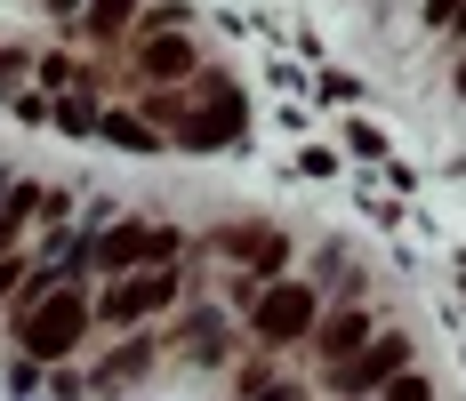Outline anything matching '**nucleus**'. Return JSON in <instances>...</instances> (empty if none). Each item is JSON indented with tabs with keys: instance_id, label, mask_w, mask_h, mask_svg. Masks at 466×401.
I'll use <instances>...</instances> for the list:
<instances>
[{
	"instance_id": "nucleus-1",
	"label": "nucleus",
	"mask_w": 466,
	"mask_h": 401,
	"mask_svg": "<svg viewBox=\"0 0 466 401\" xmlns=\"http://www.w3.org/2000/svg\"><path fill=\"white\" fill-rule=\"evenodd\" d=\"M81 329H89V297H73V289L25 306V321H16V337H25V354H33V361H65L73 346H81Z\"/></svg>"
},
{
	"instance_id": "nucleus-2",
	"label": "nucleus",
	"mask_w": 466,
	"mask_h": 401,
	"mask_svg": "<svg viewBox=\"0 0 466 401\" xmlns=\"http://www.w3.org/2000/svg\"><path fill=\"white\" fill-rule=\"evenodd\" d=\"M314 313H322V289H306V281H266L258 306H249V321H258L266 346H298V337L314 329Z\"/></svg>"
},
{
	"instance_id": "nucleus-3",
	"label": "nucleus",
	"mask_w": 466,
	"mask_h": 401,
	"mask_svg": "<svg viewBox=\"0 0 466 401\" xmlns=\"http://www.w3.org/2000/svg\"><path fill=\"white\" fill-rule=\"evenodd\" d=\"M394 377H410V337H402V329H378V337L346 361L329 386H338V394H386Z\"/></svg>"
},
{
	"instance_id": "nucleus-4",
	"label": "nucleus",
	"mask_w": 466,
	"mask_h": 401,
	"mask_svg": "<svg viewBox=\"0 0 466 401\" xmlns=\"http://www.w3.org/2000/svg\"><path fill=\"white\" fill-rule=\"evenodd\" d=\"M169 249H177V233H169V225H113V233L96 241V266H113V273L145 266V273H153Z\"/></svg>"
},
{
	"instance_id": "nucleus-5",
	"label": "nucleus",
	"mask_w": 466,
	"mask_h": 401,
	"mask_svg": "<svg viewBox=\"0 0 466 401\" xmlns=\"http://www.w3.org/2000/svg\"><path fill=\"white\" fill-rule=\"evenodd\" d=\"M169 297H177V273H169V266H153V273H121V281L105 289V313H113V321H145V313H161Z\"/></svg>"
},
{
	"instance_id": "nucleus-6",
	"label": "nucleus",
	"mask_w": 466,
	"mask_h": 401,
	"mask_svg": "<svg viewBox=\"0 0 466 401\" xmlns=\"http://www.w3.org/2000/svg\"><path fill=\"white\" fill-rule=\"evenodd\" d=\"M370 337H378V329H370V313H338V321H322V329H314V346H322V361H338V369H346V361L362 354Z\"/></svg>"
},
{
	"instance_id": "nucleus-7",
	"label": "nucleus",
	"mask_w": 466,
	"mask_h": 401,
	"mask_svg": "<svg viewBox=\"0 0 466 401\" xmlns=\"http://www.w3.org/2000/svg\"><path fill=\"white\" fill-rule=\"evenodd\" d=\"M137 73H153V81H177V73H193V41H186V33H153V41L137 48Z\"/></svg>"
},
{
	"instance_id": "nucleus-8",
	"label": "nucleus",
	"mask_w": 466,
	"mask_h": 401,
	"mask_svg": "<svg viewBox=\"0 0 466 401\" xmlns=\"http://www.w3.org/2000/svg\"><path fill=\"white\" fill-rule=\"evenodd\" d=\"M226 249L241 257V266H258V273H281V257H289V241H281V233H258V225L226 233Z\"/></svg>"
},
{
	"instance_id": "nucleus-9",
	"label": "nucleus",
	"mask_w": 466,
	"mask_h": 401,
	"mask_svg": "<svg viewBox=\"0 0 466 401\" xmlns=\"http://www.w3.org/2000/svg\"><path fill=\"white\" fill-rule=\"evenodd\" d=\"M129 16H137V0H89L81 33H89V41H121V33H129Z\"/></svg>"
},
{
	"instance_id": "nucleus-10",
	"label": "nucleus",
	"mask_w": 466,
	"mask_h": 401,
	"mask_svg": "<svg viewBox=\"0 0 466 401\" xmlns=\"http://www.w3.org/2000/svg\"><path fill=\"white\" fill-rule=\"evenodd\" d=\"M105 136H113V145H129V153H153V145H161V136L145 129V121H129V113H113V121H105Z\"/></svg>"
},
{
	"instance_id": "nucleus-11",
	"label": "nucleus",
	"mask_w": 466,
	"mask_h": 401,
	"mask_svg": "<svg viewBox=\"0 0 466 401\" xmlns=\"http://www.w3.org/2000/svg\"><path fill=\"white\" fill-rule=\"evenodd\" d=\"M33 217V193H16V201H8V209H0V257H8V241H16V225Z\"/></svg>"
},
{
	"instance_id": "nucleus-12",
	"label": "nucleus",
	"mask_w": 466,
	"mask_h": 401,
	"mask_svg": "<svg viewBox=\"0 0 466 401\" xmlns=\"http://www.w3.org/2000/svg\"><path fill=\"white\" fill-rule=\"evenodd\" d=\"M56 121H65V129H96V105H89V96H65Z\"/></svg>"
},
{
	"instance_id": "nucleus-13",
	"label": "nucleus",
	"mask_w": 466,
	"mask_h": 401,
	"mask_svg": "<svg viewBox=\"0 0 466 401\" xmlns=\"http://www.w3.org/2000/svg\"><path fill=\"white\" fill-rule=\"evenodd\" d=\"M378 401H434V386H426V377H394Z\"/></svg>"
},
{
	"instance_id": "nucleus-14",
	"label": "nucleus",
	"mask_w": 466,
	"mask_h": 401,
	"mask_svg": "<svg viewBox=\"0 0 466 401\" xmlns=\"http://www.w3.org/2000/svg\"><path fill=\"white\" fill-rule=\"evenodd\" d=\"M426 16H434V25H451V16H459V0H426Z\"/></svg>"
},
{
	"instance_id": "nucleus-15",
	"label": "nucleus",
	"mask_w": 466,
	"mask_h": 401,
	"mask_svg": "<svg viewBox=\"0 0 466 401\" xmlns=\"http://www.w3.org/2000/svg\"><path fill=\"white\" fill-rule=\"evenodd\" d=\"M258 401H306V394H298V386H266Z\"/></svg>"
},
{
	"instance_id": "nucleus-16",
	"label": "nucleus",
	"mask_w": 466,
	"mask_h": 401,
	"mask_svg": "<svg viewBox=\"0 0 466 401\" xmlns=\"http://www.w3.org/2000/svg\"><path fill=\"white\" fill-rule=\"evenodd\" d=\"M8 289H16V257H8V266H0V297H8Z\"/></svg>"
},
{
	"instance_id": "nucleus-17",
	"label": "nucleus",
	"mask_w": 466,
	"mask_h": 401,
	"mask_svg": "<svg viewBox=\"0 0 466 401\" xmlns=\"http://www.w3.org/2000/svg\"><path fill=\"white\" fill-rule=\"evenodd\" d=\"M451 33H459V41H466V0H459V16H451Z\"/></svg>"
},
{
	"instance_id": "nucleus-18",
	"label": "nucleus",
	"mask_w": 466,
	"mask_h": 401,
	"mask_svg": "<svg viewBox=\"0 0 466 401\" xmlns=\"http://www.w3.org/2000/svg\"><path fill=\"white\" fill-rule=\"evenodd\" d=\"M48 8H56V16H73V8H81V0H48Z\"/></svg>"
},
{
	"instance_id": "nucleus-19",
	"label": "nucleus",
	"mask_w": 466,
	"mask_h": 401,
	"mask_svg": "<svg viewBox=\"0 0 466 401\" xmlns=\"http://www.w3.org/2000/svg\"><path fill=\"white\" fill-rule=\"evenodd\" d=\"M459 105H466V65H459Z\"/></svg>"
}]
</instances>
